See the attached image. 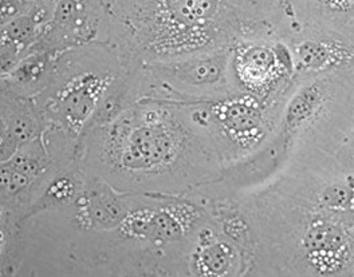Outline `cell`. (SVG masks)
Listing matches in <instances>:
<instances>
[{
  "instance_id": "cell-1",
  "label": "cell",
  "mask_w": 354,
  "mask_h": 277,
  "mask_svg": "<svg viewBox=\"0 0 354 277\" xmlns=\"http://www.w3.org/2000/svg\"><path fill=\"white\" fill-rule=\"evenodd\" d=\"M291 55L283 43H242L231 58L234 81L241 88L258 94L266 85L279 81L282 74L291 71V64H286Z\"/></svg>"
},
{
  "instance_id": "cell-2",
  "label": "cell",
  "mask_w": 354,
  "mask_h": 277,
  "mask_svg": "<svg viewBox=\"0 0 354 277\" xmlns=\"http://www.w3.org/2000/svg\"><path fill=\"white\" fill-rule=\"evenodd\" d=\"M333 87L330 73L318 74L292 93L281 113L279 140L283 145L318 124L332 99Z\"/></svg>"
},
{
  "instance_id": "cell-3",
  "label": "cell",
  "mask_w": 354,
  "mask_h": 277,
  "mask_svg": "<svg viewBox=\"0 0 354 277\" xmlns=\"http://www.w3.org/2000/svg\"><path fill=\"white\" fill-rule=\"evenodd\" d=\"M294 58L298 70L304 73L329 74L349 68L354 64V43L329 32L310 27L294 43Z\"/></svg>"
},
{
  "instance_id": "cell-4",
  "label": "cell",
  "mask_w": 354,
  "mask_h": 277,
  "mask_svg": "<svg viewBox=\"0 0 354 277\" xmlns=\"http://www.w3.org/2000/svg\"><path fill=\"white\" fill-rule=\"evenodd\" d=\"M1 149L3 158L37 138L44 121L28 98L3 87L1 94Z\"/></svg>"
},
{
  "instance_id": "cell-5",
  "label": "cell",
  "mask_w": 354,
  "mask_h": 277,
  "mask_svg": "<svg viewBox=\"0 0 354 277\" xmlns=\"http://www.w3.org/2000/svg\"><path fill=\"white\" fill-rule=\"evenodd\" d=\"M313 26L354 43V0H305Z\"/></svg>"
},
{
  "instance_id": "cell-6",
  "label": "cell",
  "mask_w": 354,
  "mask_h": 277,
  "mask_svg": "<svg viewBox=\"0 0 354 277\" xmlns=\"http://www.w3.org/2000/svg\"><path fill=\"white\" fill-rule=\"evenodd\" d=\"M198 267L204 276H230L239 268V252L227 241L211 240L200 252Z\"/></svg>"
},
{
  "instance_id": "cell-7",
  "label": "cell",
  "mask_w": 354,
  "mask_h": 277,
  "mask_svg": "<svg viewBox=\"0 0 354 277\" xmlns=\"http://www.w3.org/2000/svg\"><path fill=\"white\" fill-rule=\"evenodd\" d=\"M3 1V23L10 21L21 14L28 12L32 8L48 4V3H57V0H1Z\"/></svg>"
},
{
  "instance_id": "cell-8",
  "label": "cell",
  "mask_w": 354,
  "mask_h": 277,
  "mask_svg": "<svg viewBox=\"0 0 354 277\" xmlns=\"http://www.w3.org/2000/svg\"><path fill=\"white\" fill-rule=\"evenodd\" d=\"M349 148H351V150H349V162H352V164L348 165V168L354 171V130L352 138H351V142H349Z\"/></svg>"
}]
</instances>
